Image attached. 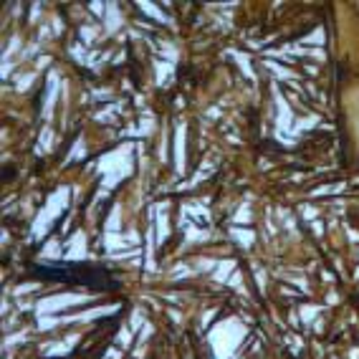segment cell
<instances>
[{"label":"cell","instance_id":"cell-1","mask_svg":"<svg viewBox=\"0 0 359 359\" xmlns=\"http://www.w3.org/2000/svg\"><path fill=\"white\" fill-rule=\"evenodd\" d=\"M33 273H39V278H64L71 283H83V286H91V289H116L111 283V276L99 266H89V263H74V266H61V263H53V266H41V269H33Z\"/></svg>","mask_w":359,"mask_h":359}]
</instances>
